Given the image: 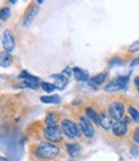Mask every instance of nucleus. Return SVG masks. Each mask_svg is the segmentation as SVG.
<instances>
[{"instance_id":"1","label":"nucleus","mask_w":139,"mask_h":161,"mask_svg":"<svg viewBox=\"0 0 139 161\" xmlns=\"http://www.w3.org/2000/svg\"><path fill=\"white\" fill-rule=\"evenodd\" d=\"M59 147L50 142H44L36 148V156L38 158H55L59 153Z\"/></svg>"},{"instance_id":"2","label":"nucleus","mask_w":139,"mask_h":161,"mask_svg":"<svg viewBox=\"0 0 139 161\" xmlns=\"http://www.w3.org/2000/svg\"><path fill=\"white\" fill-rule=\"evenodd\" d=\"M61 129L65 133V136L69 137V138H77L79 136L78 125L74 122H72V120H69V119H64L61 122Z\"/></svg>"},{"instance_id":"3","label":"nucleus","mask_w":139,"mask_h":161,"mask_svg":"<svg viewBox=\"0 0 139 161\" xmlns=\"http://www.w3.org/2000/svg\"><path fill=\"white\" fill-rule=\"evenodd\" d=\"M44 134L51 142H59V141H61V138H63L61 129L57 125H47L44 130Z\"/></svg>"},{"instance_id":"4","label":"nucleus","mask_w":139,"mask_h":161,"mask_svg":"<svg viewBox=\"0 0 139 161\" xmlns=\"http://www.w3.org/2000/svg\"><path fill=\"white\" fill-rule=\"evenodd\" d=\"M124 111H125V108L121 103H112L109 108V114L110 116L112 118V120H121L123 116H124Z\"/></svg>"},{"instance_id":"5","label":"nucleus","mask_w":139,"mask_h":161,"mask_svg":"<svg viewBox=\"0 0 139 161\" xmlns=\"http://www.w3.org/2000/svg\"><path fill=\"white\" fill-rule=\"evenodd\" d=\"M79 125H81L82 132L84 133V136L87 138H92L94 134V129L92 127V124L89 123V120L87 119V116H81L79 118Z\"/></svg>"},{"instance_id":"6","label":"nucleus","mask_w":139,"mask_h":161,"mask_svg":"<svg viewBox=\"0 0 139 161\" xmlns=\"http://www.w3.org/2000/svg\"><path fill=\"white\" fill-rule=\"evenodd\" d=\"M3 46H4L5 51H12L15 47V41H14L13 33L9 30L4 31V35H3Z\"/></svg>"},{"instance_id":"7","label":"nucleus","mask_w":139,"mask_h":161,"mask_svg":"<svg viewBox=\"0 0 139 161\" xmlns=\"http://www.w3.org/2000/svg\"><path fill=\"white\" fill-rule=\"evenodd\" d=\"M128 132V123L125 120H119L112 125V133L117 137H121Z\"/></svg>"},{"instance_id":"8","label":"nucleus","mask_w":139,"mask_h":161,"mask_svg":"<svg viewBox=\"0 0 139 161\" xmlns=\"http://www.w3.org/2000/svg\"><path fill=\"white\" fill-rule=\"evenodd\" d=\"M51 77L55 80V87L56 88H59V90H64L65 88V86L68 83L67 75H64V74H52Z\"/></svg>"},{"instance_id":"9","label":"nucleus","mask_w":139,"mask_h":161,"mask_svg":"<svg viewBox=\"0 0 139 161\" xmlns=\"http://www.w3.org/2000/svg\"><path fill=\"white\" fill-rule=\"evenodd\" d=\"M98 124H100L104 129H110L112 128V118L106 115V114H101L100 116H98Z\"/></svg>"},{"instance_id":"10","label":"nucleus","mask_w":139,"mask_h":161,"mask_svg":"<svg viewBox=\"0 0 139 161\" xmlns=\"http://www.w3.org/2000/svg\"><path fill=\"white\" fill-rule=\"evenodd\" d=\"M106 77H107L106 73H100V74L94 75L93 78H91V79L88 80V83H89L91 87H98V86L102 85L105 80H106Z\"/></svg>"},{"instance_id":"11","label":"nucleus","mask_w":139,"mask_h":161,"mask_svg":"<svg viewBox=\"0 0 139 161\" xmlns=\"http://www.w3.org/2000/svg\"><path fill=\"white\" fill-rule=\"evenodd\" d=\"M13 62V56L9 51H2L0 53V65L3 68H7Z\"/></svg>"},{"instance_id":"12","label":"nucleus","mask_w":139,"mask_h":161,"mask_svg":"<svg viewBox=\"0 0 139 161\" xmlns=\"http://www.w3.org/2000/svg\"><path fill=\"white\" fill-rule=\"evenodd\" d=\"M73 75L77 80H87L88 79V73L81 68H73Z\"/></svg>"},{"instance_id":"13","label":"nucleus","mask_w":139,"mask_h":161,"mask_svg":"<svg viewBox=\"0 0 139 161\" xmlns=\"http://www.w3.org/2000/svg\"><path fill=\"white\" fill-rule=\"evenodd\" d=\"M41 101L45 103V104H59L61 100H60V97H59V96L55 95V96H42Z\"/></svg>"},{"instance_id":"14","label":"nucleus","mask_w":139,"mask_h":161,"mask_svg":"<svg viewBox=\"0 0 139 161\" xmlns=\"http://www.w3.org/2000/svg\"><path fill=\"white\" fill-rule=\"evenodd\" d=\"M128 80H129V77H128V75H121V77H117V78L115 79V82H116V85H117L119 88L123 90V88L126 87Z\"/></svg>"},{"instance_id":"15","label":"nucleus","mask_w":139,"mask_h":161,"mask_svg":"<svg viewBox=\"0 0 139 161\" xmlns=\"http://www.w3.org/2000/svg\"><path fill=\"white\" fill-rule=\"evenodd\" d=\"M67 148H68V152L72 157H75L79 153V151H81V147H79L78 145H68Z\"/></svg>"},{"instance_id":"16","label":"nucleus","mask_w":139,"mask_h":161,"mask_svg":"<svg viewBox=\"0 0 139 161\" xmlns=\"http://www.w3.org/2000/svg\"><path fill=\"white\" fill-rule=\"evenodd\" d=\"M19 77H21V78H23L24 80H29V82H35V83H38V78H36V77L31 75V74H29V73H27V72H22L21 74H19Z\"/></svg>"},{"instance_id":"17","label":"nucleus","mask_w":139,"mask_h":161,"mask_svg":"<svg viewBox=\"0 0 139 161\" xmlns=\"http://www.w3.org/2000/svg\"><path fill=\"white\" fill-rule=\"evenodd\" d=\"M86 114H87V116H88L91 120H93V122L98 123V115H97V113H96L93 109L87 108V109H86Z\"/></svg>"},{"instance_id":"18","label":"nucleus","mask_w":139,"mask_h":161,"mask_svg":"<svg viewBox=\"0 0 139 161\" xmlns=\"http://www.w3.org/2000/svg\"><path fill=\"white\" fill-rule=\"evenodd\" d=\"M10 15V9L9 8H3L2 10H0V19L2 21H7V19L9 18Z\"/></svg>"},{"instance_id":"19","label":"nucleus","mask_w":139,"mask_h":161,"mask_svg":"<svg viewBox=\"0 0 139 161\" xmlns=\"http://www.w3.org/2000/svg\"><path fill=\"white\" fill-rule=\"evenodd\" d=\"M41 87H42V90L44 91H46V92H52L56 87H55V85H52V83H47V82H42L41 83Z\"/></svg>"},{"instance_id":"20","label":"nucleus","mask_w":139,"mask_h":161,"mask_svg":"<svg viewBox=\"0 0 139 161\" xmlns=\"http://www.w3.org/2000/svg\"><path fill=\"white\" fill-rule=\"evenodd\" d=\"M105 90H106L107 92H114V91H117V90H120V88L117 87V85H116L115 80H112L111 83H109V85L105 87Z\"/></svg>"},{"instance_id":"21","label":"nucleus","mask_w":139,"mask_h":161,"mask_svg":"<svg viewBox=\"0 0 139 161\" xmlns=\"http://www.w3.org/2000/svg\"><path fill=\"white\" fill-rule=\"evenodd\" d=\"M129 114L135 122H139V113H138V110L135 108H129Z\"/></svg>"},{"instance_id":"22","label":"nucleus","mask_w":139,"mask_h":161,"mask_svg":"<svg viewBox=\"0 0 139 161\" xmlns=\"http://www.w3.org/2000/svg\"><path fill=\"white\" fill-rule=\"evenodd\" d=\"M46 123H47V125H56L55 124L56 123V116L54 114H49L46 116Z\"/></svg>"},{"instance_id":"23","label":"nucleus","mask_w":139,"mask_h":161,"mask_svg":"<svg viewBox=\"0 0 139 161\" xmlns=\"http://www.w3.org/2000/svg\"><path fill=\"white\" fill-rule=\"evenodd\" d=\"M138 49H139V41L134 42V44H133V45L129 47V51H131V53H133V51H136Z\"/></svg>"},{"instance_id":"24","label":"nucleus","mask_w":139,"mask_h":161,"mask_svg":"<svg viewBox=\"0 0 139 161\" xmlns=\"http://www.w3.org/2000/svg\"><path fill=\"white\" fill-rule=\"evenodd\" d=\"M133 138H134V141H135V142H136V143H139V128H136V129L134 130Z\"/></svg>"},{"instance_id":"25","label":"nucleus","mask_w":139,"mask_h":161,"mask_svg":"<svg viewBox=\"0 0 139 161\" xmlns=\"http://www.w3.org/2000/svg\"><path fill=\"white\" fill-rule=\"evenodd\" d=\"M110 64H111V65H112V64H121V60H120V59H114V60H111Z\"/></svg>"},{"instance_id":"26","label":"nucleus","mask_w":139,"mask_h":161,"mask_svg":"<svg viewBox=\"0 0 139 161\" xmlns=\"http://www.w3.org/2000/svg\"><path fill=\"white\" fill-rule=\"evenodd\" d=\"M134 83H135V86H136V88H138V91H139V77H135Z\"/></svg>"},{"instance_id":"27","label":"nucleus","mask_w":139,"mask_h":161,"mask_svg":"<svg viewBox=\"0 0 139 161\" xmlns=\"http://www.w3.org/2000/svg\"><path fill=\"white\" fill-rule=\"evenodd\" d=\"M135 147H136V146H133V148H131V153H133V155H136V153L139 152V150L135 148Z\"/></svg>"},{"instance_id":"28","label":"nucleus","mask_w":139,"mask_h":161,"mask_svg":"<svg viewBox=\"0 0 139 161\" xmlns=\"http://www.w3.org/2000/svg\"><path fill=\"white\" fill-rule=\"evenodd\" d=\"M136 64H139V59H136V60H134V62L131 63V65L134 67V65H136Z\"/></svg>"},{"instance_id":"29","label":"nucleus","mask_w":139,"mask_h":161,"mask_svg":"<svg viewBox=\"0 0 139 161\" xmlns=\"http://www.w3.org/2000/svg\"><path fill=\"white\" fill-rule=\"evenodd\" d=\"M0 161H9V160L5 158V157H2V156H0Z\"/></svg>"}]
</instances>
